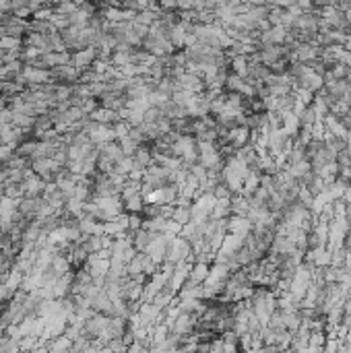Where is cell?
<instances>
[{
  "mask_svg": "<svg viewBox=\"0 0 351 353\" xmlns=\"http://www.w3.org/2000/svg\"><path fill=\"white\" fill-rule=\"evenodd\" d=\"M23 81L25 83H31V85H39V83H48L50 79H52V75L45 73L41 66H27L23 73H21Z\"/></svg>",
  "mask_w": 351,
  "mask_h": 353,
  "instance_id": "cell-1",
  "label": "cell"
},
{
  "mask_svg": "<svg viewBox=\"0 0 351 353\" xmlns=\"http://www.w3.org/2000/svg\"><path fill=\"white\" fill-rule=\"evenodd\" d=\"M209 263H192V269H190V273H188V281H192V283H196V285H200V283H205L207 281V277H209Z\"/></svg>",
  "mask_w": 351,
  "mask_h": 353,
  "instance_id": "cell-2",
  "label": "cell"
},
{
  "mask_svg": "<svg viewBox=\"0 0 351 353\" xmlns=\"http://www.w3.org/2000/svg\"><path fill=\"white\" fill-rule=\"evenodd\" d=\"M143 205H145V196L141 192L124 198V211L126 213H141L143 211Z\"/></svg>",
  "mask_w": 351,
  "mask_h": 353,
  "instance_id": "cell-3",
  "label": "cell"
},
{
  "mask_svg": "<svg viewBox=\"0 0 351 353\" xmlns=\"http://www.w3.org/2000/svg\"><path fill=\"white\" fill-rule=\"evenodd\" d=\"M93 60H95V52H93L91 48H87V50H81V52H77L71 58V64H75L77 68H81V66H89Z\"/></svg>",
  "mask_w": 351,
  "mask_h": 353,
  "instance_id": "cell-4",
  "label": "cell"
},
{
  "mask_svg": "<svg viewBox=\"0 0 351 353\" xmlns=\"http://www.w3.org/2000/svg\"><path fill=\"white\" fill-rule=\"evenodd\" d=\"M118 145L122 147V151H124V155H128V157H132L134 153H136V149L141 147L130 134H124V136H120L118 138Z\"/></svg>",
  "mask_w": 351,
  "mask_h": 353,
  "instance_id": "cell-5",
  "label": "cell"
},
{
  "mask_svg": "<svg viewBox=\"0 0 351 353\" xmlns=\"http://www.w3.org/2000/svg\"><path fill=\"white\" fill-rule=\"evenodd\" d=\"M132 159H134L136 163H141L143 168H149L151 163H155V161H153V153H151L149 149H143V145L136 149V153L132 155Z\"/></svg>",
  "mask_w": 351,
  "mask_h": 353,
  "instance_id": "cell-6",
  "label": "cell"
},
{
  "mask_svg": "<svg viewBox=\"0 0 351 353\" xmlns=\"http://www.w3.org/2000/svg\"><path fill=\"white\" fill-rule=\"evenodd\" d=\"M297 118H299V124H302V126H308V128H312V126H314L316 122H320L312 106H306V108H304V112L299 114Z\"/></svg>",
  "mask_w": 351,
  "mask_h": 353,
  "instance_id": "cell-7",
  "label": "cell"
},
{
  "mask_svg": "<svg viewBox=\"0 0 351 353\" xmlns=\"http://www.w3.org/2000/svg\"><path fill=\"white\" fill-rule=\"evenodd\" d=\"M50 349L52 351H62V349H73V339H68L64 333L54 337V341L50 343Z\"/></svg>",
  "mask_w": 351,
  "mask_h": 353,
  "instance_id": "cell-8",
  "label": "cell"
},
{
  "mask_svg": "<svg viewBox=\"0 0 351 353\" xmlns=\"http://www.w3.org/2000/svg\"><path fill=\"white\" fill-rule=\"evenodd\" d=\"M248 70H250V64L246 62V58H242V56H238L236 60H233V73L236 75H240L242 79L248 75Z\"/></svg>",
  "mask_w": 351,
  "mask_h": 353,
  "instance_id": "cell-9",
  "label": "cell"
},
{
  "mask_svg": "<svg viewBox=\"0 0 351 353\" xmlns=\"http://www.w3.org/2000/svg\"><path fill=\"white\" fill-rule=\"evenodd\" d=\"M19 41L17 39H9V37H5L3 41H0V48H15Z\"/></svg>",
  "mask_w": 351,
  "mask_h": 353,
  "instance_id": "cell-10",
  "label": "cell"
}]
</instances>
